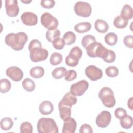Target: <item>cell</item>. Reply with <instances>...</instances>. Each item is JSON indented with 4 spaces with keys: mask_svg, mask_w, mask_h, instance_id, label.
Segmentation results:
<instances>
[{
    "mask_svg": "<svg viewBox=\"0 0 133 133\" xmlns=\"http://www.w3.org/2000/svg\"><path fill=\"white\" fill-rule=\"evenodd\" d=\"M11 88L10 82L6 79L3 78L0 81V91L1 93H6L9 91Z\"/></svg>",
    "mask_w": 133,
    "mask_h": 133,
    "instance_id": "f546056e",
    "label": "cell"
},
{
    "mask_svg": "<svg viewBox=\"0 0 133 133\" xmlns=\"http://www.w3.org/2000/svg\"><path fill=\"white\" fill-rule=\"evenodd\" d=\"M77 101V99L76 97L70 92H67L64 95L59 103L62 104L72 107L73 105H75Z\"/></svg>",
    "mask_w": 133,
    "mask_h": 133,
    "instance_id": "e0dca14e",
    "label": "cell"
},
{
    "mask_svg": "<svg viewBox=\"0 0 133 133\" xmlns=\"http://www.w3.org/2000/svg\"><path fill=\"white\" fill-rule=\"evenodd\" d=\"M6 73L7 76L15 82L21 81L23 77L22 71L18 66H12L7 69Z\"/></svg>",
    "mask_w": 133,
    "mask_h": 133,
    "instance_id": "4fadbf2b",
    "label": "cell"
},
{
    "mask_svg": "<svg viewBox=\"0 0 133 133\" xmlns=\"http://www.w3.org/2000/svg\"><path fill=\"white\" fill-rule=\"evenodd\" d=\"M60 117L63 121L71 117V107H68L59 103L58 104Z\"/></svg>",
    "mask_w": 133,
    "mask_h": 133,
    "instance_id": "ac0fdd59",
    "label": "cell"
},
{
    "mask_svg": "<svg viewBox=\"0 0 133 133\" xmlns=\"http://www.w3.org/2000/svg\"><path fill=\"white\" fill-rule=\"evenodd\" d=\"M21 133H32L33 127L32 124L28 122H23L20 127Z\"/></svg>",
    "mask_w": 133,
    "mask_h": 133,
    "instance_id": "e575fe53",
    "label": "cell"
},
{
    "mask_svg": "<svg viewBox=\"0 0 133 133\" xmlns=\"http://www.w3.org/2000/svg\"><path fill=\"white\" fill-rule=\"evenodd\" d=\"M85 74L90 80L95 81L102 77L103 72L100 68L94 65H90L85 69Z\"/></svg>",
    "mask_w": 133,
    "mask_h": 133,
    "instance_id": "30bf717a",
    "label": "cell"
},
{
    "mask_svg": "<svg viewBox=\"0 0 133 133\" xmlns=\"http://www.w3.org/2000/svg\"><path fill=\"white\" fill-rule=\"evenodd\" d=\"M86 52L88 56L91 58L99 57L102 59L108 49L104 47L100 43L94 42L86 48Z\"/></svg>",
    "mask_w": 133,
    "mask_h": 133,
    "instance_id": "277c9868",
    "label": "cell"
},
{
    "mask_svg": "<svg viewBox=\"0 0 133 133\" xmlns=\"http://www.w3.org/2000/svg\"><path fill=\"white\" fill-rule=\"evenodd\" d=\"M94 26L95 30L101 33L107 32L109 29V25L107 22L102 19H97L95 21Z\"/></svg>",
    "mask_w": 133,
    "mask_h": 133,
    "instance_id": "d6986e66",
    "label": "cell"
},
{
    "mask_svg": "<svg viewBox=\"0 0 133 133\" xmlns=\"http://www.w3.org/2000/svg\"><path fill=\"white\" fill-rule=\"evenodd\" d=\"M5 8L6 14L10 17H16L19 12V7L16 0H6Z\"/></svg>",
    "mask_w": 133,
    "mask_h": 133,
    "instance_id": "7c38bea8",
    "label": "cell"
},
{
    "mask_svg": "<svg viewBox=\"0 0 133 133\" xmlns=\"http://www.w3.org/2000/svg\"><path fill=\"white\" fill-rule=\"evenodd\" d=\"M21 20L27 26L35 25L38 21L37 15L31 12H23L21 16Z\"/></svg>",
    "mask_w": 133,
    "mask_h": 133,
    "instance_id": "5bb4252c",
    "label": "cell"
},
{
    "mask_svg": "<svg viewBox=\"0 0 133 133\" xmlns=\"http://www.w3.org/2000/svg\"><path fill=\"white\" fill-rule=\"evenodd\" d=\"M116 58V55L114 51L108 49L104 56L102 58V59L107 63H112L113 62Z\"/></svg>",
    "mask_w": 133,
    "mask_h": 133,
    "instance_id": "d6a6232c",
    "label": "cell"
},
{
    "mask_svg": "<svg viewBox=\"0 0 133 133\" xmlns=\"http://www.w3.org/2000/svg\"><path fill=\"white\" fill-rule=\"evenodd\" d=\"M54 110L52 103L48 100L43 101L39 106V112L43 115H48L51 114Z\"/></svg>",
    "mask_w": 133,
    "mask_h": 133,
    "instance_id": "2e32d148",
    "label": "cell"
},
{
    "mask_svg": "<svg viewBox=\"0 0 133 133\" xmlns=\"http://www.w3.org/2000/svg\"><path fill=\"white\" fill-rule=\"evenodd\" d=\"M80 133H92L93 132L92 127L87 124L82 125L79 128Z\"/></svg>",
    "mask_w": 133,
    "mask_h": 133,
    "instance_id": "b9f144b4",
    "label": "cell"
},
{
    "mask_svg": "<svg viewBox=\"0 0 133 133\" xmlns=\"http://www.w3.org/2000/svg\"><path fill=\"white\" fill-rule=\"evenodd\" d=\"M132 97H131L130 98H129L128 100V101H127V105H128V107L130 109V110H132Z\"/></svg>",
    "mask_w": 133,
    "mask_h": 133,
    "instance_id": "ee69618b",
    "label": "cell"
},
{
    "mask_svg": "<svg viewBox=\"0 0 133 133\" xmlns=\"http://www.w3.org/2000/svg\"><path fill=\"white\" fill-rule=\"evenodd\" d=\"M119 71L118 68L115 66H110L106 68L105 73L109 77H114L118 75Z\"/></svg>",
    "mask_w": 133,
    "mask_h": 133,
    "instance_id": "d590c367",
    "label": "cell"
},
{
    "mask_svg": "<svg viewBox=\"0 0 133 133\" xmlns=\"http://www.w3.org/2000/svg\"><path fill=\"white\" fill-rule=\"evenodd\" d=\"M114 115L117 118L121 119L127 115V112L122 108H117L115 110Z\"/></svg>",
    "mask_w": 133,
    "mask_h": 133,
    "instance_id": "f35d334b",
    "label": "cell"
},
{
    "mask_svg": "<svg viewBox=\"0 0 133 133\" xmlns=\"http://www.w3.org/2000/svg\"><path fill=\"white\" fill-rule=\"evenodd\" d=\"M82 56V49L77 46L73 47L65 58V63L70 66H75Z\"/></svg>",
    "mask_w": 133,
    "mask_h": 133,
    "instance_id": "5b68a950",
    "label": "cell"
},
{
    "mask_svg": "<svg viewBox=\"0 0 133 133\" xmlns=\"http://www.w3.org/2000/svg\"><path fill=\"white\" fill-rule=\"evenodd\" d=\"M62 61V56L58 52H54L50 58V63L53 65H57L61 63Z\"/></svg>",
    "mask_w": 133,
    "mask_h": 133,
    "instance_id": "1f68e13d",
    "label": "cell"
},
{
    "mask_svg": "<svg viewBox=\"0 0 133 133\" xmlns=\"http://www.w3.org/2000/svg\"><path fill=\"white\" fill-rule=\"evenodd\" d=\"M36 47H42V44L41 42L38 39H33L32 40L30 43L29 44L28 46V49L30 51L33 48H36Z\"/></svg>",
    "mask_w": 133,
    "mask_h": 133,
    "instance_id": "7bdbcfd3",
    "label": "cell"
},
{
    "mask_svg": "<svg viewBox=\"0 0 133 133\" xmlns=\"http://www.w3.org/2000/svg\"><path fill=\"white\" fill-rule=\"evenodd\" d=\"M28 41V35L23 32L8 33L5 38V43L14 50H22Z\"/></svg>",
    "mask_w": 133,
    "mask_h": 133,
    "instance_id": "6da1fadb",
    "label": "cell"
},
{
    "mask_svg": "<svg viewBox=\"0 0 133 133\" xmlns=\"http://www.w3.org/2000/svg\"><path fill=\"white\" fill-rule=\"evenodd\" d=\"M98 97L103 105L107 108L113 107L116 103L113 90L108 87H104L101 89Z\"/></svg>",
    "mask_w": 133,
    "mask_h": 133,
    "instance_id": "3957f363",
    "label": "cell"
},
{
    "mask_svg": "<svg viewBox=\"0 0 133 133\" xmlns=\"http://www.w3.org/2000/svg\"><path fill=\"white\" fill-rule=\"evenodd\" d=\"M74 11L75 14L82 17H88L91 14V7L90 5L85 2H77L74 6Z\"/></svg>",
    "mask_w": 133,
    "mask_h": 133,
    "instance_id": "52a82bcc",
    "label": "cell"
},
{
    "mask_svg": "<svg viewBox=\"0 0 133 133\" xmlns=\"http://www.w3.org/2000/svg\"><path fill=\"white\" fill-rule=\"evenodd\" d=\"M77 77V73L73 70L66 71L64 75V79L66 81H72L75 79Z\"/></svg>",
    "mask_w": 133,
    "mask_h": 133,
    "instance_id": "8d00e7d4",
    "label": "cell"
},
{
    "mask_svg": "<svg viewBox=\"0 0 133 133\" xmlns=\"http://www.w3.org/2000/svg\"><path fill=\"white\" fill-rule=\"evenodd\" d=\"M88 86L89 84L86 80H81L71 86L70 92L75 96H81L88 89Z\"/></svg>",
    "mask_w": 133,
    "mask_h": 133,
    "instance_id": "9c48e42d",
    "label": "cell"
},
{
    "mask_svg": "<svg viewBox=\"0 0 133 133\" xmlns=\"http://www.w3.org/2000/svg\"><path fill=\"white\" fill-rule=\"evenodd\" d=\"M111 114L108 111H103L99 114L96 118V125L101 128L107 127L111 121Z\"/></svg>",
    "mask_w": 133,
    "mask_h": 133,
    "instance_id": "8fae6325",
    "label": "cell"
},
{
    "mask_svg": "<svg viewBox=\"0 0 133 133\" xmlns=\"http://www.w3.org/2000/svg\"><path fill=\"white\" fill-rule=\"evenodd\" d=\"M55 4V2L53 0H42L41 5L45 8L50 9L52 8Z\"/></svg>",
    "mask_w": 133,
    "mask_h": 133,
    "instance_id": "60d3db41",
    "label": "cell"
},
{
    "mask_svg": "<svg viewBox=\"0 0 133 133\" xmlns=\"http://www.w3.org/2000/svg\"><path fill=\"white\" fill-rule=\"evenodd\" d=\"M128 24V21L123 19L120 16L115 17L113 21V24L115 27L118 29H123L125 28Z\"/></svg>",
    "mask_w": 133,
    "mask_h": 133,
    "instance_id": "4dcf8cb0",
    "label": "cell"
},
{
    "mask_svg": "<svg viewBox=\"0 0 133 133\" xmlns=\"http://www.w3.org/2000/svg\"><path fill=\"white\" fill-rule=\"evenodd\" d=\"M117 36L113 32L107 33L104 37V40L106 44L109 46L115 45L117 42Z\"/></svg>",
    "mask_w": 133,
    "mask_h": 133,
    "instance_id": "484cf974",
    "label": "cell"
},
{
    "mask_svg": "<svg viewBox=\"0 0 133 133\" xmlns=\"http://www.w3.org/2000/svg\"><path fill=\"white\" fill-rule=\"evenodd\" d=\"M30 74L31 77L34 78H39L44 74V69L40 66L33 67L30 71Z\"/></svg>",
    "mask_w": 133,
    "mask_h": 133,
    "instance_id": "7402d4cb",
    "label": "cell"
},
{
    "mask_svg": "<svg viewBox=\"0 0 133 133\" xmlns=\"http://www.w3.org/2000/svg\"><path fill=\"white\" fill-rule=\"evenodd\" d=\"M48 56V51L42 47H36L30 50V59L34 62L45 60Z\"/></svg>",
    "mask_w": 133,
    "mask_h": 133,
    "instance_id": "ba28073f",
    "label": "cell"
},
{
    "mask_svg": "<svg viewBox=\"0 0 133 133\" xmlns=\"http://www.w3.org/2000/svg\"><path fill=\"white\" fill-rule=\"evenodd\" d=\"M60 36V32L58 29L52 30H48L46 33V37L48 42H52L56 39L59 38Z\"/></svg>",
    "mask_w": 133,
    "mask_h": 133,
    "instance_id": "cb8c5ba5",
    "label": "cell"
},
{
    "mask_svg": "<svg viewBox=\"0 0 133 133\" xmlns=\"http://www.w3.org/2000/svg\"><path fill=\"white\" fill-rule=\"evenodd\" d=\"M123 42L125 45L129 48H133V36L131 35H128L125 36L123 39Z\"/></svg>",
    "mask_w": 133,
    "mask_h": 133,
    "instance_id": "ab89813d",
    "label": "cell"
},
{
    "mask_svg": "<svg viewBox=\"0 0 133 133\" xmlns=\"http://www.w3.org/2000/svg\"><path fill=\"white\" fill-rule=\"evenodd\" d=\"M133 119L130 115H126L120 119V124L121 126L124 128L128 129L132 126Z\"/></svg>",
    "mask_w": 133,
    "mask_h": 133,
    "instance_id": "4316f807",
    "label": "cell"
},
{
    "mask_svg": "<svg viewBox=\"0 0 133 133\" xmlns=\"http://www.w3.org/2000/svg\"><path fill=\"white\" fill-rule=\"evenodd\" d=\"M41 23L48 30L56 29L59 24L57 19L49 12H45L42 15Z\"/></svg>",
    "mask_w": 133,
    "mask_h": 133,
    "instance_id": "8992f818",
    "label": "cell"
},
{
    "mask_svg": "<svg viewBox=\"0 0 133 133\" xmlns=\"http://www.w3.org/2000/svg\"><path fill=\"white\" fill-rule=\"evenodd\" d=\"M91 28V25L89 22H82L76 24L74 29L79 33H84L89 31Z\"/></svg>",
    "mask_w": 133,
    "mask_h": 133,
    "instance_id": "44dd1931",
    "label": "cell"
},
{
    "mask_svg": "<svg viewBox=\"0 0 133 133\" xmlns=\"http://www.w3.org/2000/svg\"><path fill=\"white\" fill-rule=\"evenodd\" d=\"M37 130L39 133H58V127L54 119L41 118L37 124Z\"/></svg>",
    "mask_w": 133,
    "mask_h": 133,
    "instance_id": "7a4b0ae2",
    "label": "cell"
},
{
    "mask_svg": "<svg viewBox=\"0 0 133 133\" xmlns=\"http://www.w3.org/2000/svg\"><path fill=\"white\" fill-rule=\"evenodd\" d=\"M95 42H96L95 37L92 35L88 34L82 38V45L85 48H86L88 45Z\"/></svg>",
    "mask_w": 133,
    "mask_h": 133,
    "instance_id": "836d02e7",
    "label": "cell"
},
{
    "mask_svg": "<svg viewBox=\"0 0 133 133\" xmlns=\"http://www.w3.org/2000/svg\"><path fill=\"white\" fill-rule=\"evenodd\" d=\"M77 126L76 122L73 118H69L64 121L62 131L63 133H74Z\"/></svg>",
    "mask_w": 133,
    "mask_h": 133,
    "instance_id": "9a60e30c",
    "label": "cell"
},
{
    "mask_svg": "<svg viewBox=\"0 0 133 133\" xmlns=\"http://www.w3.org/2000/svg\"><path fill=\"white\" fill-rule=\"evenodd\" d=\"M65 44L67 45L73 44L76 40V35L72 31H68L64 33L63 36Z\"/></svg>",
    "mask_w": 133,
    "mask_h": 133,
    "instance_id": "83f0119b",
    "label": "cell"
},
{
    "mask_svg": "<svg viewBox=\"0 0 133 133\" xmlns=\"http://www.w3.org/2000/svg\"><path fill=\"white\" fill-rule=\"evenodd\" d=\"M65 44V42L63 38H61L60 37L56 39L55 41L52 42L53 47L55 49L58 50L62 49L64 47Z\"/></svg>",
    "mask_w": 133,
    "mask_h": 133,
    "instance_id": "74e56055",
    "label": "cell"
},
{
    "mask_svg": "<svg viewBox=\"0 0 133 133\" xmlns=\"http://www.w3.org/2000/svg\"><path fill=\"white\" fill-rule=\"evenodd\" d=\"M22 3H25V4H28V3H30V2H31V1H21Z\"/></svg>",
    "mask_w": 133,
    "mask_h": 133,
    "instance_id": "f6af8a7d",
    "label": "cell"
},
{
    "mask_svg": "<svg viewBox=\"0 0 133 133\" xmlns=\"http://www.w3.org/2000/svg\"><path fill=\"white\" fill-rule=\"evenodd\" d=\"M66 72V69L64 67L60 66L55 68L52 72L51 74L52 77L57 79H60L64 76Z\"/></svg>",
    "mask_w": 133,
    "mask_h": 133,
    "instance_id": "f1b7e54d",
    "label": "cell"
},
{
    "mask_svg": "<svg viewBox=\"0 0 133 133\" xmlns=\"http://www.w3.org/2000/svg\"><path fill=\"white\" fill-rule=\"evenodd\" d=\"M22 85L23 88L28 92L33 91L35 88L34 82L29 78H25L22 81Z\"/></svg>",
    "mask_w": 133,
    "mask_h": 133,
    "instance_id": "d4e9b609",
    "label": "cell"
},
{
    "mask_svg": "<svg viewBox=\"0 0 133 133\" xmlns=\"http://www.w3.org/2000/svg\"><path fill=\"white\" fill-rule=\"evenodd\" d=\"M133 10L132 7L128 5H125L122 9L120 16L125 20H130L132 18Z\"/></svg>",
    "mask_w": 133,
    "mask_h": 133,
    "instance_id": "ffe728a7",
    "label": "cell"
},
{
    "mask_svg": "<svg viewBox=\"0 0 133 133\" xmlns=\"http://www.w3.org/2000/svg\"><path fill=\"white\" fill-rule=\"evenodd\" d=\"M13 121L12 119L8 117H4L1 121L0 126L1 128L3 130H9L13 126Z\"/></svg>",
    "mask_w": 133,
    "mask_h": 133,
    "instance_id": "603a6c76",
    "label": "cell"
}]
</instances>
